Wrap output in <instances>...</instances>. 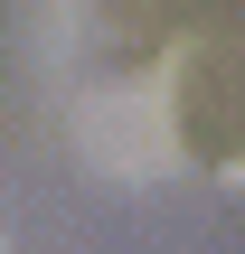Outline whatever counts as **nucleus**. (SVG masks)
<instances>
[{"mask_svg": "<svg viewBox=\"0 0 245 254\" xmlns=\"http://www.w3.org/2000/svg\"><path fill=\"white\" fill-rule=\"evenodd\" d=\"M76 151H85V170H104V179H161V170L179 160V132H170L161 85H94V94L76 104Z\"/></svg>", "mask_w": 245, "mask_h": 254, "instance_id": "1", "label": "nucleus"}]
</instances>
